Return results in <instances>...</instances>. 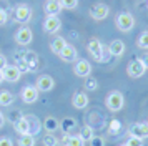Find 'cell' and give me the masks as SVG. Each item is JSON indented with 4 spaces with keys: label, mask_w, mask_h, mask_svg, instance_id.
<instances>
[{
    "label": "cell",
    "mask_w": 148,
    "mask_h": 146,
    "mask_svg": "<svg viewBox=\"0 0 148 146\" xmlns=\"http://www.w3.org/2000/svg\"><path fill=\"white\" fill-rule=\"evenodd\" d=\"M14 128H15V131L18 133L20 136H23V134H30V128H28V121L25 119V116H20L18 119H15V123H14Z\"/></svg>",
    "instance_id": "obj_20"
},
{
    "label": "cell",
    "mask_w": 148,
    "mask_h": 146,
    "mask_svg": "<svg viewBox=\"0 0 148 146\" xmlns=\"http://www.w3.org/2000/svg\"><path fill=\"white\" fill-rule=\"evenodd\" d=\"M32 18V8L25 3H20L14 8V20L18 23H27Z\"/></svg>",
    "instance_id": "obj_5"
},
{
    "label": "cell",
    "mask_w": 148,
    "mask_h": 146,
    "mask_svg": "<svg viewBox=\"0 0 148 146\" xmlns=\"http://www.w3.org/2000/svg\"><path fill=\"white\" fill-rule=\"evenodd\" d=\"M20 96H22V101H23V103L32 105V103H35V101L38 100V90L32 85H27V86L22 88Z\"/></svg>",
    "instance_id": "obj_11"
},
{
    "label": "cell",
    "mask_w": 148,
    "mask_h": 146,
    "mask_svg": "<svg viewBox=\"0 0 148 146\" xmlns=\"http://www.w3.org/2000/svg\"><path fill=\"white\" fill-rule=\"evenodd\" d=\"M108 13H110V8L107 3H95L90 7V17L93 20H105Z\"/></svg>",
    "instance_id": "obj_10"
},
{
    "label": "cell",
    "mask_w": 148,
    "mask_h": 146,
    "mask_svg": "<svg viewBox=\"0 0 148 146\" xmlns=\"http://www.w3.org/2000/svg\"><path fill=\"white\" fill-rule=\"evenodd\" d=\"M0 146H14V141L10 138H5L3 136V138H0Z\"/></svg>",
    "instance_id": "obj_37"
},
{
    "label": "cell",
    "mask_w": 148,
    "mask_h": 146,
    "mask_svg": "<svg viewBox=\"0 0 148 146\" xmlns=\"http://www.w3.org/2000/svg\"><path fill=\"white\" fill-rule=\"evenodd\" d=\"M22 57H23V60L27 61L30 73H32V72H37V70H38V63H40V60H38V55H37V53H35L34 50H27V52H22Z\"/></svg>",
    "instance_id": "obj_14"
},
{
    "label": "cell",
    "mask_w": 148,
    "mask_h": 146,
    "mask_svg": "<svg viewBox=\"0 0 148 146\" xmlns=\"http://www.w3.org/2000/svg\"><path fill=\"white\" fill-rule=\"evenodd\" d=\"M141 61H143V65H145V68L148 70V53H147V55H143V57H141Z\"/></svg>",
    "instance_id": "obj_39"
},
{
    "label": "cell",
    "mask_w": 148,
    "mask_h": 146,
    "mask_svg": "<svg viewBox=\"0 0 148 146\" xmlns=\"http://www.w3.org/2000/svg\"><path fill=\"white\" fill-rule=\"evenodd\" d=\"M18 70H20V73H28L30 70H28V65H27V61L23 60V57H22V53H18V57L15 58V63H14Z\"/></svg>",
    "instance_id": "obj_27"
},
{
    "label": "cell",
    "mask_w": 148,
    "mask_h": 146,
    "mask_svg": "<svg viewBox=\"0 0 148 146\" xmlns=\"http://www.w3.org/2000/svg\"><path fill=\"white\" fill-rule=\"evenodd\" d=\"M128 134L132 138L147 139L148 138V123H135L128 128Z\"/></svg>",
    "instance_id": "obj_8"
},
{
    "label": "cell",
    "mask_w": 148,
    "mask_h": 146,
    "mask_svg": "<svg viewBox=\"0 0 148 146\" xmlns=\"http://www.w3.org/2000/svg\"><path fill=\"white\" fill-rule=\"evenodd\" d=\"M32 40H34V33H32V30H30L28 27H22V28H18L17 33H15V42L22 46L30 45Z\"/></svg>",
    "instance_id": "obj_9"
},
{
    "label": "cell",
    "mask_w": 148,
    "mask_h": 146,
    "mask_svg": "<svg viewBox=\"0 0 148 146\" xmlns=\"http://www.w3.org/2000/svg\"><path fill=\"white\" fill-rule=\"evenodd\" d=\"M43 128H45L47 133H55L60 128V123H58V119L53 118V116H47V118L43 119Z\"/></svg>",
    "instance_id": "obj_23"
},
{
    "label": "cell",
    "mask_w": 148,
    "mask_h": 146,
    "mask_svg": "<svg viewBox=\"0 0 148 146\" xmlns=\"http://www.w3.org/2000/svg\"><path fill=\"white\" fill-rule=\"evenodd\" d=\"M73 73L80 78H87L92 75V63L88 60L82 58V60H77L75 61V66H73Z\"/></svg>",
    "instance_id": "obj_7"
},
{
    "label": "cell",
    "mask_w": 148,
    "mask_h": 146,
    "mask_svg": "<svg viewBox=\"0 0 148 146\" xmlns=\"http://www.w3.org/2000/svg\"><path fill=\"white\" fill-rule=\"evenodd\" d=\"M7 65H8V63H7V58H5L3 55H0V70H3Z\"/></svg>",
    "instance_id": "obj_38"
},
{
    "label": "cell",
    "mask_w": 148,
    "mask_h": 146,
    "mask_svg": "<svg viewBox=\"0 0 148 146\" xmlns=\"http://www.w3.org/2000/svg\"><path fill=\"white\" fill-rule=\"evenodd\" d=\"M90 103L88 100V95L85 91H75L73 93V98H72V106L77 108V110H85Z\"/></svg>",
    "instance_id": "obj_16"
},
{
    "label": "cell",
    "mask_w": 148,
    "mask_h": 146,
    "mask_svg": "<svg viewBox=\"0 0 148 146\" xmlns=\"http://www.w3.org/2000/svg\"><path fill=\"white\" fill-rule=\"evenodd\" d=\"M42 143H43V146H58V138L55 136L53 133H48V134H45L43 136V139H42Z\"/></svg>",
    "instance_id": "obj_28"
},
{
    "label": "cell",
    "mask_w": 148,
    "mask_h": 146,
    "mask_svg": "<svg viewBox=\"0 0 148 146\" xmlns=\"http://www.w3.org/2000/svg\"><path fill=\"white\" fill-rule=\"evenodd\" d=\"M2 72H3V80L8 81V83H17V81L20 80V76H22L20 70H18L15 65H7Z\"/></svg>",
    "instance_id": "obj_13"
},
{
    "label": "cell",
    "mask_w": 148,
    "mask_h": 146,
    "mask_svg": "<svg viewBox=\"0 0 148 146\" xmlns=\"http://www.w3.org/2000/svg\"><path fill=\"white\" fill-rule=\"evenodd\" d=\"M43 12L47 15H58L62 12V5L58 0H47L43 5Z\"/></svg>",
    "instance_id": "obj_18"
},
{
    "label": "cell",
    "mask_w": 148,
    "mask_h": 146,
    "mask_svg": "<svg viewBox=\"0 0 148 146\" xmlns=\"http://www.w3.org/2000/svg\"><path fill=\"white\" fill-rule=\"evenodd\" d=\"M87 50L88 53L93 57L95 61H103V53H105V46L101 45V42L98 38H90L87 43Z\"/></svg>",
    "instance_id": "obj_3"
},
{
    "label": "cell",
    "mask_w": 148,
    "mask_h": 146,
    "mask_svg": "<svg viewBox=\"0 0 148 146\" xmlns=\"http://www.w3.org/2000/svg\"><path fill=\"white\" fill-rule=\"evenodd\" d=\"M147 72V68L143 65L141 58H133L130 63L127 65V73L130 78H141Z\"/></svg>",
    "instance_id": "obj_4"
},
{
    "label": "cell",
    "mask_w": 148,
    "mask_h": 146,
    "mask_svg": "<svg viewBox=\"0 0 148 146\" xmlns=\"http://www.w3.org/2000/svg\"><path fill=\"white\" fill-rule=\"evenodd\" d=\"M58 2H60L62 8H65V10H73L78 5V0H58Z\"/></svg>",
    "instance_id": "obj_32"
},
{
    "label": "cell",
    "mask_w": 148,
    "mask_h": 146,
    "mask_svg": "<svg viewBox=\"0 0 148 146\" xmlns=\"http://www.w3.org/2000/svg\"><path fill=\"white\" fill-rule=\"evenodd\" d=\"M62 145L63 146H85V141L82 139L80 134H63V139H62Z\"/></svg>",
    "instance_id": "obj_21"
},
{
    "label": "cell",
    "mask_w": 148,
    "mask_h": 146,
    "mask_svg": "<svg viewBox=\"0 0 148 146\" xmlns=\"http://www.w3.org/2000/svg\"><path fill=\"white\" fill-rule=\"evenodd\" d=\"M80 136H82V139H83L85 143H87V141H90V139H92V138L95 136L93 128H92V126H88V125H87V126H83V128H82Z\"/></svg>",
    "instance_id": "obj_29"
},
{
    "label": "cell",
    "mask_w": 148,
    "mask_h": 146,
    "mask_svg": "<svg viewBox=\"0 0 148 146\" xmlns=\"http://www.w3.org/2000/svg\"><path fill=\"white\" fill-rule=\"evenodd\" d=\"M121 131V121L120 119H112L108 125V133L110 134H118Z\"/></svg>",
    "instance_id": "obj_30"
},
{
    "label": "cell",
    "mask_w": 148,
    "mask_h": 146,
    "mask_svg": "<svg viewBox=\"0 0 148 146\" xmlns=\"http://www.w3.org/2000/svg\"><path fill=\"white\" fill-rule=\"evenodd\" d=\"M118 146H125V145H118Z\"/></svg>",
    "instance_id": "obj_42"
},
{
    "label": "cell",
    "mask_w": 148,
    "mask_h": 146,
    "mask_svg": "<svg viewBox=\"0 0 148 146\" xmlns=\"http://www.w3.org/2000/svg\"><path fill=\"white\" fill-rule=\"evenodd\" d=\"M8 20V13L3 10V8H0V25H5Z\"/></svg>",
    "instance_id": "obj_36"
},
{
    "label": "cell",
    "mask_w": 148,
    "mask_h": 146,
    "mask_svg": "<svg viewBox=\"0 0 148 146\" xmlns=\"http://www.w3.org/2000/svg\"><path fill=\"white\" fill-rule=\"evenodd\" d=\"M3 125H5V115L0 111V128H2Z\"/></svg>",
    "instance_id": "obj_40"
},
{
    "label": "cell",
    "mask_w": 148,
    "mask_h": 146,
    "mask_svg": "<svg viewBox=\"0 0 148 146\" xmlns=\"http://www.w3.org/2000/svg\"><path fill=\"white\" fill-rule=\"evenodd\" d=\"M25 119L28 121V128H30V134L32 136H35V134H38L42 130V123L40 119L37 118L35 115H28V116H25Z\"/></svg>",
    "instance_id": "obj_19"
},
{
    "label": "cell",
    "mask_w": 148,
    "mask_h": 146,
    "mask_svg": "<svg viewBox=\"0 0 148 146\" xmlns=\"http://www.w3.org/2000/svg\"><path fill=\"white\" fill-rule=\"evenodd\" d=\"M88 143H90V146H105V139L101 136H93Z\"/></svg>",
    "instance_id": "obj_34"
},
{
    "label": "cell",
    "mask_w": 148,
    "mask_h": 146,
    "mask_svg": "<svg viewBox=\"0 0 148 146\" xmlns=\"http://www.w3.org/2000/svg\"><path fill=\"white\" fill-rule=\"evenodd\" d=\"M65 45H67V40L63 38V37H55V38H52V42H50V50H52L55 55H58V53L65 48Z\"/></svg>",
    "instance_id": "obj_22"
},
{
    "label": "cell",
    "mask_w": 148,
    "mask_h": 146,
    "mask_svg": "<svg viewBox=\"0 0 148 146\" xmlns=\"http://www.w3.org/2000/svg\"><path fill=\"white\" fill-rule=\"evenodd\" d=\"M105 106L113 113L123 110V106H125V96H123V93L118 91V90L110 91L107 95V98H105Z\"/></svg>",
    "instance_id": "obj_1"
},
{
    "label": "cell",
    "mask_w": 148,
    "mask_h": 146,
    "mask_svg": "<svg viewBox=\"0 0 148 146\" xmlns=\"http://www.w3.org/2000/svg\"><path fill=\"white\" fill-rule=\"evenodd\" d=\"M75 126H77V119L72 118V116H67V118H63V121L60 123V128L62 131L65 133V134H68V133L73 130Z\"/></svg>",
    "instance_id": "obj_25"
},
{
    "label": "cell",
    "mask_w": 148,
    "mask_h": 146,
    "mask_svg": "<svg viewBox=\"0 0 148 146\" xmlns=\"http://www.w3.org/2000/svg\"><path fill=\"white\" fill-rule=\"evenodd\" d=\"M136 45H138V48H141V50H148V32H143L140 37H138Z\"/></svg>",
    "instance_id": "obj_31"
},
{
    "label": "cell",
    "mask_w": 148,
    "mask_h": 146,
    "mask_svg": "<svg viewBox=\"0 0 148 146\" xmlns=\"http://www.w3.org/2000/svg\"><path fill=\"white\" fill-rule=\"evenodd\" d=\"M62 28V22L57 15H47L43 20V30L47 33H55Z\"/></svg>",
    "instance_id": "obj_12"
},
{
    "label": "cell",
    "mask_w": 148,
    "mask_h": 146,
    "mask_svg": "<svg viewBox=\"0 0 148 146\" xmlns=\"http://www.w3.org/2000/svg\"><path fill=\"white\" fill-rule=\"evenodd\" d=\"M35 88L38 90V93H47V91H52L55 88V80L50 76V75H40L37 81H35Z\"/></svg>",
    "instance_id": "obj_6"
},
{
    "label": "cell",
    "mask_w": 148,
    "mask_h": 146,
    "mask_svg": "<svg viewBox=\"0 0 148 146\" xmlns=\"http://www.w3.org/2000/svg\"><path fill=\"white\" fill-rule=\"evenodd\" d=\"M15 101V95L8 90H2L0 91V106H10Z\"/></svg>",
    "instance_id": "obj_24"
},
{
    "label": "cell",
    "mask_w": 148,
    "mask_h": 146,
    "mask_svg": "<svg viewBox=\"0 0 148 146\" xmlns=\"http://www.w3.org/2000/svg\"><path fill=\"white\" fill-rule=\"evenodd\" d=\"M125 146H143V139H138V138H128V141L125 143Z\"/></svg>",
    "instance_id": "obj_35"
},
{
    "label": "cell",
    "mask_w": 148,
    "mask_h": 146,
    "mask_svg": "<svg viewBox=\"0 0 148 146\" xmlns=\"http://www.w3.org/2000/svg\"><path fill=\"white\" fill-rule=\"evenodd\" d=\"M58 57H60V60H63V61L72 63V61H77V60H78V53H77V48H75L73 45L67 43L65 48L58 53Z\"/></svg>",
    "instance_id": "obj_15"
},
{
    "label": "cell",
    "mask_w": 148,
    "mask_h": 146,
    "mask_svg": "<svg viewBox=\"0 0 148 146\" xmlns=\"http://www.w3.org/2000/svg\"><path fill=\"white\" fill-rule=\"evenodd\" d=\"M108 52H110L112 57H123V53H125V43L121 40H113L108 45Z\"/></svg>",
    "instance_id": "obj_17"
},
{
    "label": "cell",
    "mask_w": 148,
    "mask_h": 146,
    "mask_svg": "<svg viewBox=\"0 0 148 146\" xmlns=\"http://www.w3.org/2000/svg\"><path fill=\"white\" fill-rule=\"evenodd\" d=\"M97 88H98L97 80L92 78V76H87V81H85V90H87V91H95Z\"/></svg>",
    "instance_id": "obj_33"
},
{
    "label": "cell",
    "mask_w": 148,
    "mask_h": 146,
    "mask_svg": "<svg viewBox=\"0 0 148 146\" xmlns=\"http://www.w3.org/2000/svg\"><path fill=\"white\" fill-rule=\"evenodd\" d=\"M35 136H32V134H23V136H20L18 138V141H17V145L18 146H35Z\"/></svg>",
    "instance_id": "obj_26"
},
{
    "label": "cell",
    "mask_w": 148,
    "mask_h": 146,
    "mask_svg": "<svg viewBox=\"0 0 148 146\" xmlns=\"http://www.w3.org/2000/svg\"><path fill=\"white\" fill-rule=\"evenodd\" d=\"M115 25L123 33L132 32L135 27V17L130 12H120L116 15V18H115Z\"/></svg>",
    "instance_id": "obj_2"
},
{
    "label": "cell",
    "mask_w": 148,
    "mask_h": 146,
    "mask_svg": "<svg viewBox=\"0 0 148 146\" xmlns=\"http://www.w3.org/2000/svg\"><path fill=\"white\" fill-rule=\"evenodd\" d=\"M2 81H5V80H3V72L0 70V83H2Z\"/></svg>",
    "instance_id": "obj_41"
}]
</instances>
